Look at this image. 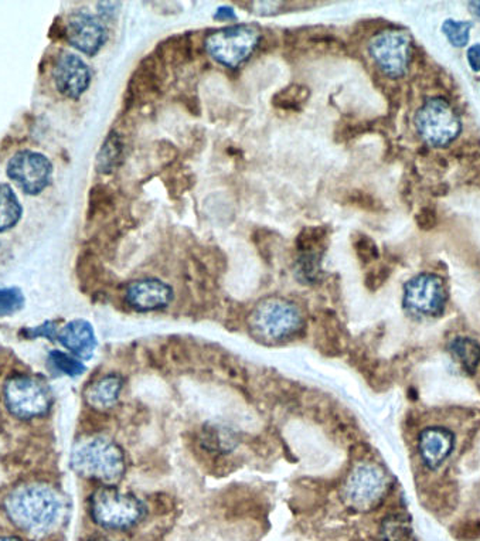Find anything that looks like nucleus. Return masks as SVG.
Here are the masks:
<instances>
[{
  "mask_svg": "<svg viewBox=\"0 0 480 541\" xmlns=\"http://www.w3.org/2000/svg\"><path fill=\"white\" fill-rule=\"evenodd\" d=\"M61 509L60 496L44 483L19 486L4 500V510L12 523L33 535L51 530L60 519Z\"/></svg>",
  "mask_w": 480,
  "mask_h": 541,
  "instance_id": "f257e3e1",
  "label": "nucleus"
},
{
  "mask_svg": "<svg viewBox=\"0 0 480 541\" xmlns=\"http://www.w3.org/2000/svg\"><path fill=\"white\" fill-rule=\"evenodd\" d=\"M71 468L83 478L116 485L125 475L127 462L118 443L108 438L91 437L81 440L73 448Z\"/></svg>",
  "mask_w": 480,
  "mask_h": 541,
  "instance_id": "f03ea898",
  "label": "nucleus"
},
{
  "mask_svg": "<svg viewBox=\"0 0 480 541\" xmlns=\"http://www.w3.org/2000/svg\"><path fill=\"white\" fill-rule=\"evenodd\" d=\"M248 325L256 340L274 345L298 335L303 328V316L291 300L272 297L256 304L249 314Z\"/></svg>",
  "mask_w": 480,
  "mask_h": 541,
  "instance_id": "7ed1b4c3",
  "label": "nucleus"
},
{
  "mask_svg": "<svg viewBox=\"0 0 480 541\" xmlns=\"http://www.w3.org/2000/svg\"><path fill=\"white\" fill-rule=\"evenodd\" d=\"M90 510L95 523L109 530H128L146 514L142 500L114 485H104L92 493Z\"/></svg>",
  "mask_w": 480,
  "mask_h": 541,
  "instance_id": "20e7f679",
  "label": "nucleus"
},
{
  "mask_svg": "<svg viewBox=\"0 0 480 541\" xmlns=\"http://www.w3.org/2000/svg\"><path fill=\"white\" fill-rule=\"evenodd\" d=\"M260 40V28L256 26H230L211 33L206 39V50L214 61L235 68L253 56Z\"/></svg>",
  "mask_w": 480,
  "mask_h": 541,
  "instance_id": "39448f33",
  "label": "nucleus"
},
{
  "mask_svg": "<svg viewBox=\"0 0 480 541\" xmlns=\"http://www.w3.org/2000/svg\"><path fill=\"white\" fill-rule=\"evenodd\" d=\"M4 398L9 412L21 419L46 416L53 405V394L49 386L32 376H18L7 381Z\"/></svg>",
  "mask_w": 480,
  "mask_h": 541,
  "instance_id": "423d86ee",
  "label": "nucleus"
},
{
  "mask_svg": "<svg viewBox=\"0 0 480 541\" xmlns=\"http://www.w3.org/2000/svg\"><path fill=\"white\" fill-rule=\"evenodd\" d=\"M420 137L435 147H446L460 137L462 123L452 107L444 99H428L415 115Z\"/></svg>",
  "mask_w": 480,
  "mask_h": 541,
  "instance_id": "0eeeda50",
  "label": "nucleus"
},
{
  "mask_svg": "<svg viewBox=\"0 0 480 541\" xmlns=\"http://www.w3.org/2000/svg\"><path fill=\"white\" fill-rule=\"evenodd\" d=\"M387 489L389 482L384 471L374 464H361L347 478L343 496L347 505L354 510L370 512L382 505Z\"/></svg>",
  "mask_w": 480,
  "mask_h": 541,
  "instance_id": "6e6552de",
  "label": "nucleus"
},
{
  "mask_svg": "<svg viewBox=\"0 0 480 541\" xmlns=\"http://www.w3.org/2000/svg\"><path fill=\"white\" fill-rule=\"evenodd\" d=\"M6 173L21 192L37 196L51 183L53 164L39 152L20 150L7 163Z\"/></svg>",
  "mask_w": 480,
  "mask_h": 541,
  "instance_id": "1a4fd4ad",
  "label": "nucleus"
},
{
  "mask_svg": "<svg viewBox=\"0 0 480 541\" xmlns=\"http://www.w3.org/2000/svg\"><path fill=\"white\" fill-rule=\"evenodd\" d=\"M368 52L387 77H403L411 61L410 36L403 30H384L373 37Z\"/></svg>",
  "mask_w": 480,
  "mask_h": 541,
  "instance_id": "9d476101",
  "label": "nucleus"
},
{
  "mask_svg": "<svg viewBox=\"0 0 480 541\" xmlns=\"http://www.w3.org/2000/svg\"><path fill=\"white\" fill-rule=\"evenodd\" d=\"M448 295L439 276L421 274L404 287V307L415 316H438L444 312Z\"/></svg>",
  "mask_w": 480,
  "mask_h": 541,
  "instance_id": "9b49d317",
  "label": "nucleus"
},
{
  "mask_svg": "<svg viewBox=\"0 0 480 541\" xmlns=\"http://www.w3.org/2000/svg\"><path fill=\"white\" fill-rule=\"evenodd\" d=\"M106 28L99 19L87 12H75L66 23V40L87 56H95L106 44Z\"/></svg>",
  "mask_w": 480,
  "mask_h": 541,
  "instance_id": "f8f14e48",
  "label": "nucleus"
},
{
  "mask_svg": "<svg viewBox=\"0 0 480 541\" xmlns=\"http://www.w3.org/2000/svg\"><path fill=\"white\" fill-rule=\"evenodd\" d=\"M54 81L61 95L78 99L91 84V70L77 54L63 52L57 60Z\"/></svg>",
  "mask_w": 480,
  "mask_h": 541,
  "instance_id": "ddd939ff",
  "label": "nucleus"
},
{
  "mask_svg": "<svg viewBox=\"0 0 480 541\" xmlns=\"http://www.w3.org/2000/svg\"><path fill=\"white\" fill-rule=\"evenodd\" d=\"M125 299L134 311L140 314L161 311L172 304L173 290L158 278H144L128 285Z\"/></svg>",
  "mask_w": 480,
  "mask_h": 541,
  "instance_id": "4468645a",
  "label": "nucleus"
},
{
  "mask_svg": "<svg viewBox=\"0 0 480 541\" xmlns=\"http://www.w3.org/2000/svg\"><path fill=\"white\" fill-rule=\"evenodd\" d=\"M57 340L68 350L74 357L80 360L91 359L97 349V336L90 322L75 319L59 330Z\"/></svg>",
  "mask_w": 480,
  "mask_h": 541,
  "instance_id": "2eb2a0df",
  "label": "nucleus"
},
{
  "mask_svg": "<svg viewBox=\"0 0 480 541\" xmlns=\"http://www.w3.org/2000/svg\"><path fill=\"white\" fill-rule=\"evenodd\" d=\"M418 448L428 468L437 469L451 455L453 448L452 433L441 426L427 428L420 435Z\"/></svg>",
  "mask_w": 480,
  "mask_h": 541,
  "instance_id": "dca6fc26",
  "label": "nucleus"
},
{
  "mask_svg": "<svg viewBox=\"0 0 480 541\" xmlns=\"http://www.w3.org/2000/svg\"><path fill=\"white\" fill-rule=\"evenodd\" d=\"M161 60L147 57L142 61L138 70L132 76L130 83V101L152 99L161 92L163 77H161Z\"/></svg>",
  "mask_w": 480,
  "mask_h": 541,
  "instance_id": "f3484780",
  "label": "nucleus"
},
{
  "mask_svg": "<svg viewBox=\"0 0 480 541\" xmlns=\"http://www.w3.org/2000/svg\"><path fill=\"white\" fill-rule=\"evenodd\" d=\"M122 388L123 378L120 374H106L85 388V402L98 411L113 409L120 400Z\"/></svg>",
  "mask_w": 480,
  "mask_h": 541,
  "instance_id": "a211bd4d",
  "label": "nucleus"
},
{
  "mask_svg": "<svg viewBox=\"0 0 480 541\" xmlns=\"http://www.w3.org/2000/svg\"><path fill=\"white\" fill-rule=\"evenodd\" d=\"M23 216V207L11 186L0 183V233L16 227Z\"/></svg>",
  "mask_w": 480,
  "mask_h": 541,
  "instance_id": "6ab92c4d",
  "label": "nucleus"
},
{
  "mask_svg": "<svg viewBox=\"0 0 480 541\" xmlns=\"http://www.w3.org/2000/svg\"><path fill=\"white\" fill-rule=\"evenodd\" d=\"M451 352L465 370H476L480 363V346L469 338H456L451 343Z\"/></svg>",
  "mask_w": 480,
  "mask_h": 541,
  "instance_id": "aec40b11",
  "label": "nucleus"
},
{
  "mask_svg": "<svg viewBox=\"0 0 480 541\" xmlns=\"http://www.w3.org/2000/svg\"><path fill=\"white\" fill-rule=\"evenodd\" d=\"M122 155V142L115 132L111 133L102 145L97 156V171L99 173H111L116 168Z\"/></svg>",
  "mask_w": 480,
  "mask_h": 541,
  "instance_id": "412c9836",
  "label": "nucleus"
},
{
  "mask_svg": "<svg viewBox=\"0 0 480 541\" xmlns=\"http://www.w3.org/2000/svg\"><path fill=\"white\" fill-rule=\"evenodd\" d=\"M309 88L305 85H289L274 97V105L282 111H299L309 99Z\"/></svg>",
  "mask_w": 480,
  "mask_h": 541,
  "instance_id": "4be33fe9",
  "label": "nucleus"
},
{
  "mask_svg": "<svg viewBox=\"0 0 480 541\" xmlns=\"http://www.w3.org/2000/svg\"><path fill=\"white\" fill-rule=\"evenodd\" d=\"M327 233L323 227H308L296 240L299 254L322 255L327 248Z\"/></svg>",
  "mask_w": 480,
  "mask_h": 541,
  "instance_id": "5701e85b",
  "label": "nucleus"
},
{
  "mask_svg": "<svg viewBox=\"0 0 480 541\" xmlns=\"http://www.w3.org/2000/svg\"><path fill=\"white\" fill-rule=\"evenodd\" d=\"M114 209L113 193L104 185L94 186L90 192L88 202V220L106 216Z\"/></svg>",
  "mask_w": 480,
  "mask_h": 541,
  "instance_id": "b1692460",
  "label": "nucleus"
},
{
  "mask_svg": "<svg viewBox=\"0 0 480 541\" xmlns=\"http://www.w3.org/2000/svg\"><path fill=\"white\" fill-rule=\"evenodd\" d=\"M161 54H159V59L163 64H182L186 63L187 60L192 56L190 52V42L186 37H175L165 44H161Z\"/></svg>",
  "mask_w": 480,
  "mask_h": 541,
  "instance_id": "393cba45",
  "label": "nucleus"
},
{
  "mask_svg": "<svg viewBox=\"0 0 480 541\" xmlns=\"http://www.w3.org/2000/svg\"><path fill=\"white\" fill-rule=\"evenodd\" d=\"M382 536L384 541H415L410 523L400 514L387 517L382 526Z\"/></svg>",
  "mask_w": 480,
  "mask_h": 541,
  "instance_id": "a878e982",
  "label": "nucleus"
},
{
  "mask_svg": "<svg viewBox=\"0 0 480 541\" xmlns=\"http://www.w3.org/2000/svg\"><path fill=\"white\" fill-rule=\"evenodd\" d=\"M204 448L210 452H230L235 447V437L224 428H207L203 435Z\"/></svg>",
  "mask_w": 480,
  "mask_h": 541,
  "instance_id": "bb28decb",
  "label": "nucleus"
},
{
  "mask_svg": "<svg viewBox=\"0 0 480 541\" xmlns=\"http://www.w3.org/2000/svg\"><path fill=\"white\" fill-rule=\"evenodd\" d=\"M474 28L472 21L448 19L442 25V33L446 36V39L453 47H465L469 43L470 28Z\"/></svg>",
  "mask_w": 480,
  "mask_h": 541,
  "instance_id": "cd10ccee",
  "label": "nucleus"
},
{
  "mask_svg": "<svg viewBox=\"0 0 480 541\" xmlns=\"http://www.w3.org/2000/svg\"><path fill=\"white\" fill-rule=\"evenodd\" d=\"M50 362L53 364L54 369L70 378H77L85 371V366L80 359L71 356L67 353L60 352V350L50 353Z\"/></svg>",
  "mask_w": 480,
  "mask_h": 541,
  "instance_id": "c85d7f7f",
  "label": "nucleus"
},
{
  "mask_svg": "<svg viewBox=\"0 0 480 541\" xmlns=\"http://www.w3.org/2000/svg\"><path fill=\"white\" fill-rule=\"evenodd\" d=\"M25 295L19 288H0V316H11L25 306Z\"/></svg>",
  "mask_w": 480,
  "mask_h": 541,
  "instance_id": "c756f323",
  "label": "nucleus"
},
{
  "mask_svg": "<svg viewBox=\"0 0 480 541\" xmlns=\"http://www.w3.org/2000/svg\"><path fill=\"white\" fill-rule=\"evenodd\" d=\"M354 250L358 252V259L365 262V264L374 261L379 257L377 245L374 244L372 238L365 235H358L356 242H354Z\"/></svg>",
  "mask_w": 480,
  "mask_h": 541,
  "instance_id": "7c9ffc66",
  "label": "nucleus"
},
{
  "mask_svg": "<svg viewBox=\"0 0 480 541\" xmlns=\"http://www.w3.org/2000/svg\"><path fill=\"white\" fill-rule=\"evenodd\" d=\"M28 338H49L50 340L57 339L59 329L53 322H46L44 325L37 326L35 329H28Z\"/></svg>",
  "mask_w": 480,
  "mask_h": 541,
  "instance_id": "2f4dec72",
  "label": "nucleus"
},
{
  "mask_svg": "<svg viewBox=\"0 0 480 541\" xmlns=\"http://www.w3.org/2000/svg\"><path fill=\"white\" fill-rule=\"evenodd\" d=\"M468 63L475 73L480 71V44H475L468 50Z\"/></svg>",
  "mask_w": 480,
  "mask_h": 541,
  "instance_id": "473e14b6",
  "label": "nucleus"
},
{
  "mask_svg": "<svg viewBox=\"0 0 480 541\" xmlns=\"http://www.w3.org/2000/svg\"><path fill=\"white\" fill-rule=\"evenodd\" d=\"M216 16H217L218 19L223 18V16H224V18H235L234 16V12H232V7H220V9H218L217 14H216Z\"/></svg>",
  "mask_w": 480,
  "mask_h": 541,
  "instance_id": "72a5a7b5",
  "label": "nucleus"
},
{
  "mask_svg": "<svg viewBox=\"0 0 480 541\" xmlns=\"http://www.w3.org/2000/svg\"><path fill=\"white\" fill-rule=\"evenodd\" d=\"M470 13L475 14L477 18H480V2H470Z\"/></svg>",
  "mask_w": 480,
  "mask_h": 541,
  "instance_id": "f704fd0d",
  "label": "nucleus"
},
{
  "mask_svg": "<svg viewBox=\"0 0 480 541\" xmlns=\"http://www.w3.org/2000/svg\"><path fill=\"white\" fill-rule=\"evenodd\" d=\"M0 541H21L18 537H9V536H0Z\"/></svg>",
  "mask_w": 480,
  "mask_h": 541,
  "instance_id": "c9c22d12",
  "label": "nucleus"
}]
</instances>
